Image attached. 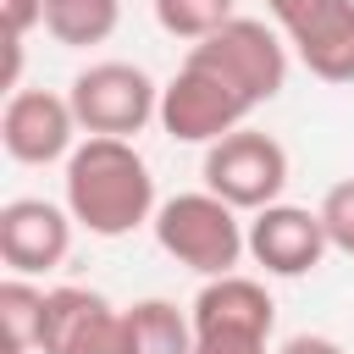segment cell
<instances>
[{
	"label": "cell",
	"mask_w": 354,
	"mask_h": 354,
	"mask_svg": "<svg viewBox=\"0 0 354 354\" xmlns=\"http://www.w3.org/2000/svg\"><path fill=\"white\" fill-rule=\"evenodd\" d=\"M66 210L94 238H127L133 227L155 221V177L133 138L88 133L66 155Z\"/></svg>",
	"instance_id": "6da1fadb"
},
{
	"label": "cell",
	"mask_w": 354,
	"mask_h": 354,
	"mask_svg": "<svg viewBox=\"0 0 354 354\" xmlns=\"http://www.w3.org/2000/svg\"><path fill=\"white\" fill-rule=\"evenodd\" d=\"M155 243L177 260V266H188V271H199V277H227V271H238V260L249 254V227L238 221V210L221 199V194H210V188H194V194H171L160 210H155Z\"/></svg>",
	"instance_id": "7a4b0ae2"
},
{
	"label": "cell",
	"mask_w": 354,
	"mask_h": 354,
	"mask_svg": "<svg viewBox=\"0 0 354 354\" xmlns=\"http://www.w3.org/2000/svg\"><path fill=\"white\" fill-rule=\"evenodd\" d=\"M249 111H254V100L199 50H188L177 77L160 88V127L177 144H216L221 133L243 127Z\"/></svg>",
	"instance_id": "3957f363"
},
{
	"label": "cell",
	"mask_w": 354,
	"mask_h": 354,
	"mask_svg": "<svg viewBox=\"0 0 354 354\" xmlns=\"http://www.w3.org/2000/svg\"><path fill=\"white\" fill-rule=\"evenodd\" d=\"M188 315H194V354H277L271 348L277 304L254 277H238V271L205 277Z\"/></svg>",
	"instance_id": "277c9868"
},
{
	"label": "cell",
	"mask_w": 354,
	"mask_h": 354,
	"mask_svg": "<svg viewBox=\"0 0 354 354\" xmlns=\"http://www.w3.org/2000/svg\"><path fill=\"white\" fill-rule=\"evenodd\" d=\"M66 100L77 111V127L100 133V138H133L149 122H160V88L133 61H94V66H83L72 77Z\"/></svg>",
	"instance_id": "5b68a950"
},
{
	"label": "cell",
	"mask_w": 354,
	"mask_h": 354,
	"mask_svg": "<svg viewBox=\"0 0 354 354\" xmlns=\"http://www.w3.org/2000/svg\"><path fill=\"white\" fill-rule=\"evenodd\" d=\"M205 188L232 210H266L288 188V149L260 127H232L205 144Z\"/></svg>",
	"instance_id": "8992f818"
},
{
	"label": "cell",
	"mask_w": 354,
	"mask_h": 354,
	"mask_svg": "<svg viewBox=\"0 0 354 354\" xmlns=\"http://www.w3.org/2000/svg\"><path fill=\"white\" fill-rule=\"evenodd\" d=\"M266 11L310 77L354 83V0H266Z\"/></svg>",
	"instance_id": "52a82bcc"
},
{
	"label": "cell",
	"mask_w": 354,
	"mask_h": 354,
	"mask_svg": "<svg viewBox=\"0 0 354 354\" xmlns=\"http://www.w3.org/2000/svg\"><path fill=\"white\" fill-rule=\"evenodd\" d=\"M39 354H133L127 310L94 288H50Z\"/></svg>",
	"instance_id": "ba28073f"
},
{
	"label": "cell",
	"mask_w": 354,
	"mask_h": 354,
	"mask_svg": "<svg viewBox=\"0 0 354 354\" xmlns=\"http://www.w3.org/2000/svg\"><path fill=\"white\" fill-rule=\"evenodd\" d=\"M188 50L210 55V61H216V66H221L254 105L277 100L282 83H288V44H282L266 22H254V17H232L227 28H216L210 39L188 44Z\"/></svg>",
	"instance_id": "9c48e42d"
},
{
	"label": "cell",
	"mask_w": 354,
	"mask_h": 354,
	"mask_svg": "<svg viewBox=\"0 0 354 354\" xmlns=\"http://www.w3.org/2000/svg\"><path fill=\"white\" fill-rule=\"evenodd\" d=\"M77 133V111L66 94H50V88H11L6 111H0V144L11 160L22 166H50L61 155H72Z\"/></svg>",
	"instance_id": "30bf717a"
},
{
	"label": "cell",
	"mask_w": 354,
	"mask_h": 354,
	"mask_svg": "<svg viewBox=\"0 0 354 354\" xmlns=\"http://www.w3.org/2000/svg\"><path fill=\"white\" fill-rule=\"evenodd\" d=\"M326 227H321V210H304V205H266L254 210L249 221V260L266 271V277H310L321 260H326Z\"/></svg>",
	"instance_id": "8fae6325"
},
{
	"label": "cell",
	"mask_w": 354,
	"mask_h": 354,
	"mask_svg": "<svg viewBox=\"0 0 354 354\" xmlns=\"http://www.w3.org/2000/svg\"><path fill=\"white\" fill-rule=\"evenodd\" d=\"M72 210L50 199H6L0 205V260L17 277L55 271L72 249Z\"/></svg>",
	"instance_id": "7c38bea8"
},
{
	"label": "cell",
	"mask_w": 354,
	"mask_h": 354,
	"mask_svg": "<svg viewBox=\"0 0 354 354\" xmlns=\"http://www.w3.org/2000/svg\"><path fill=\"white\" fill-rule=\"evenodd\" d=\"M122 22V0H44V33L66 50L105 44Z\"/></svg>",
	"instance_id": "4fadbf2b"
},
{
	"label": "cell",
	"mask_w": 354,
	"mask_h": 354,
	"mask_svg": "<svg viewBox=\"0 0 354 354\" xmlns=\"http://www.w3.org/2000/svg\"><path fill=\"white\" fill-rule=\"evenodd\" d=\"M133 354H194V315L171 299H138L127 304Z\"/></svg>",
	"instance_id": "5bb4252c"
},
{
	"label": "cell",
	"mask_w": 354,
	"mask_h": 354,
	"mask_svg": "<svg viewBox=\"0 0 354 354\" xmlns=\"http://www.w3.org/2000/svg\"><path fill=\"white\" fill-rule=\"evenodd\" d=\"M44 288H33L28 277H6L0 282V326H6V354H39V332H44Z\"/></svg>",
	"instance_id": "9a60e30c"
},
{
	"label": "cell",
	"mask_w": 354,
	"mask_h": 354,
	"mask_svg": "<svg viewBox=\"0 0 354 354\" xmlns=\"http://www.w3.org/2000/svg\"><path fill=\"white\" fill-rule=\"evenodd\" d=\"M155 22L171 33V39H210L216 28L232 22V0H155Z\"/></svg>",
	"instance_id": "2e32d148"
},
{
	"label": "cell",
	"mask_w": 354,
	"mask_h": 354,
	"mask_svg": "<svg viewBox=\"0 0 354 354\" xmlns=\"http://www.w3.org/2000/svg\"><path fill=\"white\" fill-rule=\"evenodd\" d=\"M321 227H326V243L337 249V254H354V177H343V183H332L326 194H321Z\"/></svg>",
	"instance_id": "e0dca14e"
},
{
	"label": "cell",
	"mask_w": 354,
	"mask_h": 354,
	"mask_svg": "<svg viewBox=\"0 0 354 354\" xmlns=\"http://www.w3.org/2000/svg\"><path fill=\"white\" fill-rule=\"evenodd\" d=\"M0 22H6V39L22 44L33 28H44V0H0Z\"/></svg>",
	"instance_id": "ac0fdd59"
},
{
	"label": "cell",
	"mask_w": 354,
	"mask_h": 354,
	"mask_svg": "<svg viewBox=\"0 0 354 354\" xmlns=\"http://www.w3.org/2000/svg\"><path fill=\"white\" fill-rule=\"evenodd\" d=\"M277 354H343V343H332V337H321V332H299V337H288Z\"/></svg>",
	"instance_id": "d6986e66"
}]
</instances>
